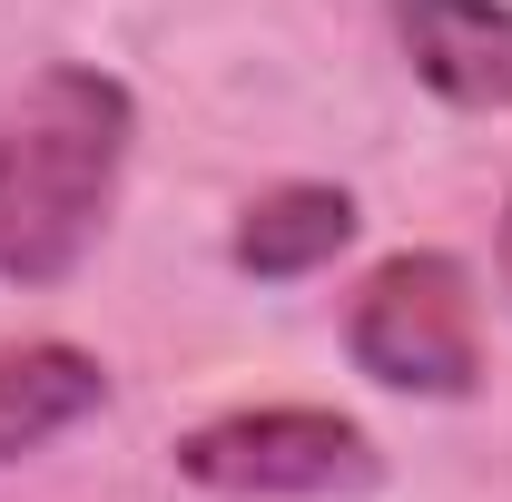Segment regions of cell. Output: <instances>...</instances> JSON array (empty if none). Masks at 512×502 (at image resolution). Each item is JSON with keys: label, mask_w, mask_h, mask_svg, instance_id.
<instances>
[{"label": "cell", "mask_w": 512, "mask_h": 502, "mask_svg": "<svg viewBox=\"0 0 512 502\" xmlns=\"http://www.w3.org/2000/svg\"><path fill=\"white\" fill-rule=\"evenodd\" d=\"M138 99L89 60L30 69L0 109V286H69L119 197Z\"/></svg>", "instance_id": "obj_1"}, {"label": "cell", "mask_w": 512, "mask_h": 502, "mask_svg": "<svg viewBox=\"0 0 512 502\" xmlns=\"http://www.w3.org/2000/svg\"><path fill=\"white\" fill-rule=\"evenodd\" d=\"M345 355L355 375L384 394H424V404H463L483 384V306H473V266L444 247L384 256L365 296L345 315Z\"/></svg>", "instance_id": "obj_2"}, {"label": "cell", "mask_w": 512, "mask_h": 502, "mask_svg": "<svg viewBox=\"0 0 512 502\" xmlns=\"http://www.w3.org/2000/svg\"><path fill=\"white\" fill-rule=\"evenodd\" d=\"M168 463L188 473L197 493L227 502H325V493H375L384 453L365 424L325 414V404H247V414H217L188 424L168 443Z\"/></svg>", "instance_id": "obj_3"}, {"label": "cell", "mask_w": 512, "mask_h": 502, "mask_svg": "<svg viewBox=\"0 0 512 502\" xmlns=\"http://www.w3.org/2000/svg\"><path fill=\"white\" fill-rule=\"evenodd\" d=\"M394 40L444 109H512V10L503 0H394Z\"/></svg>", "instance_id": "obj_4"}, {"label": "cell", "mask_w": 512, "mask_h": 502, "mask_svg": "<svg viewBox=\"0 0 512 502\" xmlns=\"http://www.w3.org/2000/svg\"><path fill=\"white\" fill-rule=\"evenodd\" d=\"M345 247H355V197H345V188H316V178L266 188L247 217H237V237H227L237 276H256V286H296V276L335 266Z\"/></svg>", "instance_id": "obj_5"}, {"label": "cell", "mask_w": 512, "mask_h": 502, "mask_svg": "<svg viewBox=\"0 0 512 502\" xmlns=\"http://www.w3.org/2000/svg\"><path fill=\"white\" fill-rule=\"evenodd\" d=\"M99 404H109V365H99L89 345H60V335L10 345V355H0V463L60 443L69 424H89Z\"/></svg>", "instance_id": "obj_6"}, {"label": "cell", "mask_w": 512, "mask_h": 502, "mask_svg": "<svg viewBox=\"0 0 512 502\" xmlns=\"http://www.w3.org/2000/svg\"><path fill=\"white\" fill-rule=\"evenodd\" d=\"M503 276H512V207H503Z\"/></svg>", "instance_id": "obj_7"}]
</instances>
